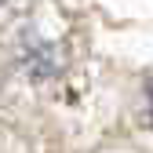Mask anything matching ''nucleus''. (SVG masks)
Here are the masks:
<instances>
[{"label": "nucleus", "mask_w": 153, "mask_h": 153, "mask_svg": "<svg viewBox=\"0 0 153 153\" xmlns=\"http://www.w3.org/2000/svg\"><path fill=\"white\" fill-rule=\"evenodd\" d=\"M18 62L26 66V73L33 80H48L62 69V51L55 48L51 40L36 33H22V44H18Z\"/></svg>", "instance_id": "nucleus-1"}, {"label": "nucleus", "mask_w": 153, "mask_h": 153, "mask_svg": "<svg viewBox=\"0 0 153 153\" xmlns=\"http://www.w3.org/2000/svg\"><path fill=\"white\" fill-rule=\"evenodd\" d=\"M4 76H7V73H4V59H0V88H4Z\"/></svg>", "instance_id": "nucleus-3"}, {"label": "nucleus", "mask_w": 153, "mask_h": 153, "mask_svg": "<svg viewBox=\"0 0 153 153\" xmlns=\"http://www.w3.org/2000/svg\"><path fill=\"white\" fill-rule=\"evenodd\" d=\"M146 109H149V120H153V73L146 76Z\"/></svg>", "instance_id": "nucleus-2"}]
</instances>
